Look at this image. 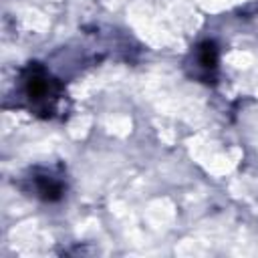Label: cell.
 I'll return each instance as SVG.
<instances>
[{"instance_id":"obj_1","label":"cell","mask_w":258,"mask_h":258,"mask_svg":"<svg viewBox=\"0 0 258 258\" xmlns=\"http://www.w3.org/2000/svg\"><path fill=\"white\" fill-rule=\"evenodd\" d=\"M20 91L26 107L42 117H52L64 99L62 85L50 77V73L36 62H30L20 79Z\"/></svg>"},{"instance_id":"obj_2","label":"cell","mask_w":258,"mask_h":258,"mask_svg":"<svg viewBox=\"0 0 258 258\" xmlns=\"http://www.w3.org/2000/svg\"><path fill=\"white\" fill-rule=\"evenodd\" d=\"M28 183L32 196L44 202H58L64 196V179L52 169H34L28 177Z\"/></svg>"},{"instance_id":"obj_3","label":"cell","mask_w":258,"mask_h":258,"mask_svg":"<svg viewBox=\"0 0 258 258\" xmlns=\"http://www.w3.org/2000/svg\"><path fill=\"white\" fill-rule=\"evenodd\" d=\"M218 69V48L214 42H202L194 52V75L210 79Z\"/></svg>"}]
</instances>
